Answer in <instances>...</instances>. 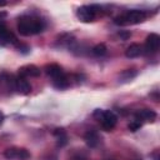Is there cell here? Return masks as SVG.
<instances>
[{"label":"cell","mask_w":160,"mask_h":160,"mask_svg":"<svg viewBox=\"0 0 160 160\" xmlns=\"http://www.w3.org/2000/svg\"><path fill=\"white\" fill-rule=\"evenodd\" d=\"M19 75L20 76H24V78H36L40 75V69L32 64H29V65H24L19 69Z\"/></svg>","instance_id":"cell-9"},{"label":"cell","mask_w":160,"mask_h":160,"mask_svg":"<svg viewBox=\"0 0 160 160\" xmlns=\"http://www.w3.org/2000/svg\"><path fill=\"white\" fill-rule=\"evenodd\" d=\"M155 118H156V112L150 110V109H142V110H139L135 114V119L139 120L140 122H142V121H154Z\"/></svg>","instance_id":"cell-11"},{"label":"cell","mask_w":160,"mask_h":160,"mask_svg":"<svg viewBox=\"0 0 160 160\" xmlns=\"http://www.w3.org/2000/svg\"><path fill=\"white\" fill-rule=\"evenodd\" d=\"M99 9L100 8L98 5H82L78 9L76 15L82 22H91L96 18V12L99 11Z\"/></svg>","instance_id":"cell-4"},{"label":"cell","mask_w":160,"mask_h":160,"mask_svg":"<svg viewBox=\"0 0 160 160\" xmlns=\"http://www.w3.org/2000/svg\"><path fill=\"white\" fill-rule=\"evenodd\" d=\"M4 156L8 160H28L30 158V152L26 149L11 146V148H8L5 150Z\"/></svg>","instance_id":"cell-5"},{"label":"cell","mask_w":160,"mask_h":160,"mask_svg":"<svg viewBox=\"0 0 160 160\" xmlns=\"http://www.w3.org/2000/svg\"><path fill=\"white\" fill-rule=\"evenodd\" d=\"M45 29V21L34 15H22L18 19V30L24 36L36 35Z\"/></svg>","instance_id":"cell-1"},{"label":"cell","mask_w":160,"mask_h":160,"mask_svg":"<svg viewBox=\"0 0 160 160\" xmlns=\"http://www.w3.org/2000/svg\"><path fill=\"white\" fill-rule=\"evenodd\" d=\"M72 160H84V159H82V158H80V156H76V158H74Z\"/></svg>","instance_id":"cell-18"},{"label":"cell","mask_w":160,"mask_h":160,"mask_svg":"<svg viewBox=\"0 0 160 160\" xmlns=\"http://www.w3.org/2000/svg\"><path fill=\"white\" fill-rule=\"evenodd\" d=\"M45 71L48 74L49 78H51V80H56L61 76L65 75V72L62 71L61 66H59L58 64H50V65H46L45 68Z\"/></svg>","instance_id":"cell-10"},{"label":"cell","mask_w":160,"mask_h":160,"mask_svg":"<svg viewBox=\"0 0 160 160\" xmlns=\"http://www.w3.org/2000/svg\"><path fill=\"white\" fill-rule=\"evenodd\" d=\"M146 19V12L144 10H129L114 19V22L120 26L125 25H134L142 22Z\"/></svg>","instance_id":"cell-2"},{"label":"cell","mask_w":160,"mask_h":160,"mask_svg":"<svg viewBox=\"0 0 160 160\" xmlns=\"http://www.w3.org/2000/svg\"><path fill=\"white\" fill-rule=\"evenodd\" d=\"M141 52H142V49H141V46H140L139 44H131V45L126 49L125 55H126V58H129V59H134V58H138Z\"/></svg>","instance_id":"cell-13"},{"label":"cell","mask_w":160,"mask_h":160,"mask_svg":"<svg viewBox=\"0 0 160 160\" xmlns=\"http://www.w3.org/2000/svg\"><path fill=\"white\" fill-rule=\"evenodd\" d=\"M5 4H6V2H0V6H4Z\"/></svg>","instance_id":"cell-19"},{"label":"cell","mask_w":160,"mask_h":160,"mask_svg":"<svg viewBox=\"0 0 160 160\" xmlns=\"http://www.w3.org/2000/svg\"><path fill=\"white\" fill-rule=\"evenodd\" d=\"M92 54L96 56H104L106 54V46L104 44H98L92 48Z\"/></svg>","instance_id":"cell-15"},{"label":"cell","mask_w":160,"mask_h":160,"mask_svg":"<svg viewBox=\"0 0 160 160\" xmlns=\"http://www.w3.org/2000/svg\"><path fill=\"white\" fill-rule=\"evenodd\" d=\"M159 45H160V36L155 32H151L150 35H148L146 40H145V50L149 54H154L159 50Z\"/></svg>","instance_id":"cell-7"},{"label":"cell","mask_w":160,"mask_h":160,"mask_svg":"<svg viewBox=\"0 0 160 160\" xmlns=\"http://www.w3.org/2000/svg\"><path fill=\"white\" fill-rule=\"evenodd\" d=\"M94 116L100 121V125L105 131H111L118 122V116L111 110L98 109V110H95Z\"/></svg>","instance_id":"cell-3"},{"label":"cell","mask_w":160,"mask_h":160,"mask_svg":"<svg viewBox=\"0 0 160 160\" xmlns=\"http://www.w3.org/2000/svg\"><path fill=\"white\" fill-rule=\"evenodd\" d=\"M54 135L58 139V145L59 146H64L68 142V138H66V134H65L64 129H55L54 130Z\"/></svg>","instance_id":"cell-14"},{"label":"cell","mask_w":160,"mask_h":160,"mask_svg":"<svg viewBox=\"0 0 160 160\" xmlns=\"http://www.w3.org/2000/svg\"><path fill=\"white\" fill-rule=\"evenodd\" d=\"M14 89L19 92V94H21V95H28V94H30V91H31V85H30V82L26 80V78H24V76H16L15 79H14Z\"/></svg>","instance_id":"cell-6"},{"label":"cell","mask_w":160,"mask_h":160,"mask_svg":"<svg viewBox=\"0 0 160 160\" xmlns=\"http://www.w3.org/2000/svg\"><path fill=\"white\" fill-rule=\"evenodd\" d=\"M2 120H4V114H2L1 111H0V124L2 122Z\"/></svg>","instance_id":"cell-17"},{"label":"cell","mask_w":160,"mask_h":160,"mask_svg":"<svg viewBox=\"0 0 160 160\" xmlns=\"http://www.w3.org/2000/svg\"><path fill=\"white\" fill-rule=\"evenodd\" d=\"M141 126H142V122H140V121L136 120V119H134V120L128 125V128H129L130 131H136V130H139Z\"/></svg>","instance_id":"cell-16"},{"label":"cell","mask_w":160,"mask_h":160,"mask_svg":"<svg viewBox=\"0 0 160 160\" xmlns=\"http://www.w3.org/2000/svg\"><path fill=\"white\" fill-rule=\"evenodd\" d=\"M84 140H85V142H86L88 146L95 148V146L99 145L100 136H99V134H98L95 130H89V131H86V134L84 135Z\"/></svg>","instance_id":"cell-12"},{"label":"cell","mask_w":160,"mask_h":160,"mask_svg":"<svg viewBox=\"0 0 160 160\" xmlns=\"http://www.w3.org/2000/svg\"><path fill=\"white\" fill-rule=\"evenodd\" d=\"M16 38L14 34L8 29V26L0 21V44H9V42H15Z\"/></svg>","instance_id":"cell-8"}]
</instances>
